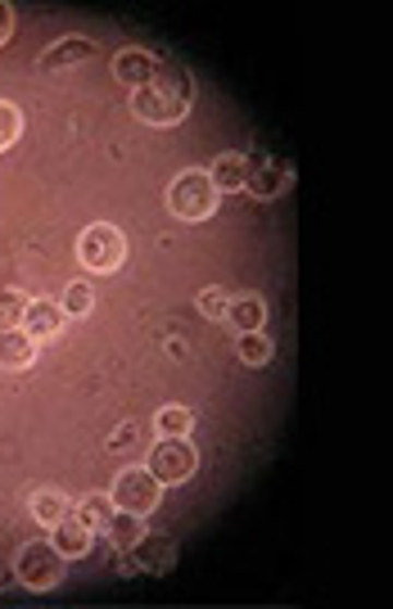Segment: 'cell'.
Instances as JSON below:
<instances>
[{
  "instance_id": "cell-1",
  "label": "cell",
  "mask_w": 393,
  "mask_h": 609,
  "mask_svg": "<svg viewBox=\"0 0 393 609\" xmlns=\"http://www.w3.org/2000/svg\"><path fill=\"white\" fill-rule=\"evenodd\" d=\"M190 73L181 63H158L154 82H145L141 91H131V114H136L145 127H177L190 114Z\"/></svg>"
},
{
  "instance_id": "cell-2",
  "label": "cell",
  "mask_w": 393,
  "mask_h": 609,
  "mask_svg": "<svg viewBox=\"0 0 393 609\" xmlns=\"http://www.w3.org/2000/svg\"><path fill=\"white\" fill-rule=\"evenodd\" d=\"M78 258H82L86 271H95V276H114V271L127 262V235L109 222H95V226L82 230Z\"/></svg>"
},
{
  "instance_id": "cell-3",
  "label": "cell",
  "mask_w": 393,
  "mask_h": 609,
  "mask_svg": "<svg viewBox=\"0 0 393 609\" xmlns=\"http://www.w3.org/2000/svg\"><path fill=\"white\" fill-rule=\"evenodd\" d=\"M168 213L181 222H209L217 213V186L209 172H181L168 186Z\"/></svg>"
},
{
  "instance_id": "cell-4",
  "label": "cell",
  "mask_w": 393,
  "mask_h": 609,
  "mask_svg": "<svg viewBox=\"0 0 393 609\" xmlns=\"http://www.w3.org/2000/svg\"><path fill=\"white\" fill-rule=\"evenodd\" d=\"M63 564H69V560L59 556L55 541H23L19 556H14V573H19V583H23V587H32V592H50V587H59Z\"/></svg>"
},
{
  "instance_id": "cell-5",
  "label": "cell",
  "mask_w": 393,
  "mask_h": 609,
  "mask_svg": "<svg viewBox=\"0 0 393 609\" xmlns=\"http://www.w3.org/2000/svg\"><path fill=\"white\" fill-rule=\"evenodd\" d=\"M158 497H163V483L154 479L145 465H127L114 479V488H109L114 511H131V515H150L158 505Z\"/></svg>"
},
{
  "instance_id": "cell-6",
  "label": "cell",
  "mask_w": 393,
  "mask_h": 609,
  "mask_svg": "<svg viewBox=\"0 0 393 609\" xmlns=\"http://www.w3.org/2000/svg\"><path fill=\"white\" fill-rule=\"evenodd\" d=\"M194 465H200V452L190 447V438H158L145 469L158 483H186L194 474Z\"/></svg>"
},
{
  "instance_id": "cell-7",
  "label": "cell",
  "mask_w": 393,
  "mask_h": 609,
  "mask_svg": "<svg viewBox=\"0 0 393 609\" xmlns=\"http://www.w3.org/2000/svg\"><path fill=\"white\" fill-rule=\"evenodd\" d=\"M289 186H294V167H289V163H281V158L253 163V158H249V181H245V190H249L253 199H281Z\"/></svg>"
},
{
  "instance_id": "cell-8",
  "label": "cell",
  "mask_w": 393,
  "mask_h": 609,
  "mask_svg": "<svg viewBox=\"0 0 393 609\" xmlns=\"http://www.w3.org/2000/svg\"><path fill=\"white\" fill-rule=\"evenodd\" d=\"M23 330H27L32 344H55V338L69 330V312H63L59 302H50V298H37V302H27Z\"/></svg>"
},
{
  "instance_id": "cell-9",
  "label": "cell",
  "mask_w": 393,
  "mask_h": 609,
  "mask_svg": "<svg viewBox=\"0 0 393 609\" xmlns=\"http://www.w3.org/2000/svg\"><path fill=\"white\" fill-rule=\"evenodd\" d=\"M158 63H163L158 55H150V50H141V46H127V50L114 55V77H118L122 86H131V91H141L145 82H154Z\"/></svg>"
},
{
  "instance_id": "cell-10",
  "label": "cell",
  "mask_w": 393,
  "mask_h": 609,
  "mask_svg": "<svg viewBox=\"0 0 393 609\" xmlns=\"http://www.w3.org/2000/svg\"><path fill=\"white\" fill-rule=\"evenodd\" d=\"M127 551L136 556L141 573H172V564H177V541L163 537V533H145L136 547H127Z\"/></svg>"
},
{
  "instance_id": "cell-11",
  "label": "cell",
  "mask_w": 393,
  "mask_h": 609,
  "mask_svg": "<svg viewBox=\"0 0 393 609\" xmlns=\"http://www.w3.org/2000/svg\"><path fill=\"white\" fill-rule=\"evenodd\" d=\"M91 55H95V41H86V37H63V41H55L41 55V73H50V77L73 73V68H82Z\"/></svg>"
},
{
  "instance_id": "cell-12",
  "label": "cell",
  "mask_w": 393,
  "mask_h": 609,
  "mask_svg": "<svg viewBox=\"0 0 393 609\" xmlns=\"http://www.w3.org/2000/svg\"><path fill=\"white\" fill-rule=\"evenodd\" d=\"M91 537H95V533H91L78 515H63V520L55 524V537H50V541L59 547V556H63V560H82V556L91 551Z\"/></svg>"
},
{
  "instance_id": "cell-13",
  "label": "cell",
  "mask_w": 393,
  "mask_h": 609,
  "mask_svg": "<svg viewBox=\"0 0 393 609\" xmlns=\"http://www.w3.org/2000/svg\"><path fill=\"white\" fill-rule=\"evenodd\" d=\"M37 348L41 344H32L27 330H0V370H27L37 361Z\"/></svg>"
},
{
  "instance_id": "cell-14",
  "label": "cell",
  "mask_w": 393,
  "mask_h": 609,
  "mask_svg": "<svg viewBox=\"0 0 393 609\" xmlns=\"http://www.w3.org/2000/svg\"><path fill=\"white\" fill-rule=\"evenodd\" d=\"M209 177H213L217 194L245 190V181H249V158H245V154H217V163L209 167Z\"/></svg>"
},
{
  "instance_id": "cell-15",
  "label": "cell",
  "mask_w": 393,
  "mask_h": 609,
  "mask_svg": "<svg viewBox=\"0 0 393 609\" xmlns=\"http://www.w3.org/2000/svg\"><path fill=\"white\" fill-rule=\"evenodd\" d=\"M226 321H231L240 334H253V330H262V321H267V302H262L258 294H240V298H231V308H226Z\"/></svg>"
},
{
  "instance_id": "cell-16",
  "label": "cell",
  "mask_w": 393,
  "mask_h": 609,
  "mask_svg": "<svg viewBox=\"0 0 393 609\" xmlns=\"http://www.w3.org/2000/svg\"><path fill=\"white\" fill-rule=\"evenodd\" d=\"M145 515H131V511H114V520H109V541L118 551H127V547H136V541L145 537V524H141Z\"/></svg>"
},
{
  "instance_id": "cell-17",
  "label": "cell",
  "mask_w": 393,
  "mask_h": 609,
  "mask_svg": "<svg viewBox=\"0 0 393 609\" xmlns=\"http://www.w3.org/2000/svg\"><path fill=\"white\" fill-rule=\"evenodd\" d=\"M63 515H69V497L55 492V488H41V492H32V520L37 524H59Z\"/></svg>"
},
{
  "instance_id": "cell-18",
  "label": "cell",
  "mask_w": 393,
  "mask_h": 609,
  "mask_svg": "<svg viewBox=\"0 0 393 609\" xmlns=\"http://www.w3.org/2000/svg\"><path fill=\"white\" fill-rule=\"evenodd\" d=\"M91 533H105L109 528V520H114V501L105 497V492H95V497H82L78 501V511H73Z\"/></svg>"
},
{
  "instance_id": "cell-19",
  "label": "cell",
  "mask_w": 393,
  "mask_h": 609,
  "mask_svg": "<svg viewBox=\"0 0 393 609\" xmlns=\"http://www.w3.org/2000/svg\"><path fill=\"white\" fill-rule=\"evenodd\" d=\"M59 308L69 312V321H82V317H91V308H95V289H91L86 280H73L69 289H63Z\"/></svg>"
},
{
  "instance_id": "cell-20",
  "label": "cell",
  "mask_w": 393,
  "mask_h": 609,
  "mask_svg": "<svg viewBox=\"0 0 393 609\" xmlns=\"http://www.w3.org/2000/svg\"><path fill=\"white\" fill-rule=\"evenodd\" d=\"M154 425H158V438H186L190 425H194V411L190 406H163V411L154 416Z\"/></svg>"
},
{
  "instance_id": "cell-21",
  "label": "cell",
  "mask_w": 393,
  "mask_h": 609,
  "mask_svg": "<svg viewBox=\"0 0 393 609\" xmlns=\"http://www.w3.org/2000/svg\"><path fill=\"white\" fill-rule=\"evenodd\" d=\"M236 353H240V361H245V366H267V361H272V338L262 334V330H253V334H240Z\"/></svg>"
},
{
  "instance_id": "cell-22",
  "label": "cell",
  "mask_w": 393,
  "mask_h": 609,
  "mask_svg": "<svg viewBox=\"0 0 393 609\" xmlns=\"http://www.w3.org/2000/svg\"><path fill=\"white\" fill-rule=\"evenodd\" d=\"M27 298L19 289H0V330H23Z\"/></svg>"
},
{
  "instance_id": "cell-23",
  "label": "cell",
  "mask_w": 393,
  "mask_h": 609,
  "mask_svg": "<svg viewBox=\"0 0 393 609\" xmlns=\"http://www.w3.org/2000/svg\"><path fill=\"white\" fill-rule=\"evenodd\" d=\"M19 135H23V114L10 105V99H0V154H5Z\"/></svg>"
},
{
  "instance_id": "cell-24",
  "label": "cell",
  "mask_w": 393,
  "mask_h": 609,
  "mask_svg": "<svg viewBox=\"0 0 393 609\" xmlns=\"http://www.w3.org/2000/svg\"><path fill=\"white\" fill-rule=\"evenodd\" d=\"M194 308H200L209 321H226V308H231V294H222V289H204L200 298H194Z\"/></svg>"
},
{
  "instance_id": "cell-25",
  "label": "cell",
  "mask_w": 393,
  "mask_h": 609,
  "mask_svg": "<svg viewBox=\"0 0 393 609\" xmlns=\"http://www.w3.org/2000/svg\"><path fill=\"white\" fill-rule=\"evenodd\" d=\"M127 443H136V425H118V429L109 433V452H118V447H127Z\"/></svg>"
},
{
  "instance_id": "cell-26",
  "label": "cell",
  "mask_w": 393,
  "mask_h": 609,
  "mask_svg": "<svg viewBox=\"0 0 393 609\" xmlns=\"http://www.w3.org/2000/svg\"><path fill=\"white\" fill-rule=\"evenodd\" d=\"M14 37V10L5 5V0H0V46H5Z\"/></svg>"
},
{
  "instance_id": "cell-27",
  "label": "cell",
  "mask_w": 393,
  "mask_h": 609,
  "mask_svg": "<svg viewBox=\"0 0 393 609\" xmlns=\"http://www.w3.org/2000/svg\"><path fill=\"white\" fill-rule=\"evenodd\" d=\"M118 573H122V578H136V573H141V564H136V556H122V564H118Z\"/></svg>"
},
{
  "instance_id": "cell-28",
  "label": "cell",
  "mask_w": 393,
  "mask_h": 609,
  "mask_svg": "<svg viewBox=\"0 0 393 609\" xmlns=\"http://www.w3.org/2000/svg\"><path fill=\"white\" fill-rule=\"evenodd\" d=\"M0 592H5V569H0Z\"/></svg>"
}]
</instances>
